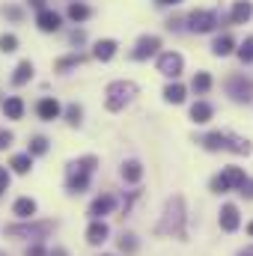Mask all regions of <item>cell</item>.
Masks as SVG:
<instances>
[{
	"instance_id": "cell-1",
	"label": "cell",
	"mask_w": 253,
	"mask_h": 256,
	"mask_svg": "<svg viewBox=\"0 0 253 256\" xmlns=\"http://www.w3.org/2000/svg\"><path fill=\"white\" fill-rule=\"evenodd\" d=\"M196 143L208 152H232V155H250L253 152L250 140H244L232 131H208V134L196 137Z\"/></svg>"
},
{
	"instance_id": "cell-2",
	"label": "cell",
	"mask_w": 253,
	"mask_h": 256,
	"mask_svg": "<svg viewBox=\"0 0 253 256\" xmlns=\"http://www.w3.org/2000/svg\"><path fill=\"white\" fill-rule=\"evenodd\" d=\"M98 167V158L96 155H84L78 161H68L66 164V191L68 194H84L90 188V176L92 170Z\"/></svg>"
},
{
	"instance_id": "cell-3",
	"label": "cell",
	"mask_w": 253,
	"mask_h": 256,
	"mask_svg": "<svg viewBox=\"0 0 253 256\" xmlns=\"http://www.w3.org/2000/svg\"><path fill=\"white\" fill-rule=\"evenodd\" d=\"M158 236H176V238H185V200L176 194L167 200L164 206V214L158 220Z\"/></svg>"
},
{
	"instance_id": "cell-4",
	"label": "cell",
	"mask_w": 253,
	"mask_h": 256,
	"mask_svg": "<svg viewBox=\"0 0 253 256\" xmlns=\"http://www.w3.org/2000/svg\"><path fill=\"white\" fill-rule=\"evenodd\" d=\"M54 220H24V224H12V226H6L3 232L9 236V238H33V242H42V238H48L51 232H54Z\"/></svg>"
},
{
	"instance_id": "cell-5",
	"label": "cell",
	"mask_w": 253,
	"mask_h": 256,
	"mask_svg": "<svg viewBox=\"0 0 253 256\" xmlns=\"http://www.w3.org/2000/svg\"><path fill=\"white\" fill-rule=\"evenodd\" d=\"M104 104H108V110H122L128 102L137 96V84L134 80H114V84H108V90H104Z\"/></svg>"
},
{
	"instance_id": "cell-6",
	"label": "cell",
	"mask_w": 253,
	"mask_h": 256,
	"mask_svg": "<svg viewBox=\"0 0 253 256\" xmlns=\"http://www.w3.org/2000/svg\"><path fill=\"white\" fill-rule=\"evenodd\" d=\"M218 24H220V18H218V12H212V9H194L188 15V30L190 33H212Z\"/></svg>"
},
{
	"instance_id": "cell-7",
	"label": "cell",
	"mask_w": 253,
	"mask_h": 256,
	"mask_svg": "<svg viewBox=\"0 0 253 256\" xmlns=\"http://www.w3.org/2000/svg\"><path fill=\"white\" fill-rule=\"evenodd\" d=\"M226 92H230L232 102L248 104V102H253V80L244 78V74H232V78L226 80Z\"/></svg>"
},
{
	"instance_id": "cell-8",
	"label": "cell",
	"mask_w": 253,
	"mask_h": 256,
	"mask_svg": "<svg viewBox=\"0 0 253 256\" xmlns=\"http://www.w3.org/2000/svg\"><path fill=\"white\" fill-rule=\"evenodd\" d=\"M182 68H185V60H182V54H176V51H167V54H161L158 57V72L164 74V78H179L182 74Z\"/></svg>"
},
{
	"instance_id": "cell-9",
	"label": "cell",
	"mask_w": 253,
	"mask_h": 256,
	"mask_svg": "<svg viewBox=\"0 0 253 256\" xmlns=\"http://www.w3.org/2000/svg\"><path fill=\"white\" fill-rule=\"evenodd\" d=\"M36 27L42 30V33H57L60 27H63V18H60V12H54V9H39L36 12Z\"/></svg>"
},
{
	"instance_id": "cell-10",
	"label": "cell",
	"mask_w": 253,
	"mask_h": 256,
	"mask_svg": "<svg viewBox=\"0 0 253 256\" xmlns=\"http://www.w3.org/2000/svg\"><path fill=\"white\" fill-rule=\"evenodd\" d=\"M36 116L42 120V122H54V120H60L63 116V104L57 102V98H39V104H36Z\"/></svg>"
},
{
	"instance_id": "cell-11",
	"label": "cell",
	"mask_w": 253,
	"mask_h": 256,
	"mask_svg": "<svg viewBox=\"0 0 253 256\" xmlns=\"http://www.w3.org/2000/svg\"><path fill=\"white\" fill-rule=\"evenodd\" d=\"M158 48H161V39H158V36H143V39H137L131 57H134V60H149L152 54H158Z\"/></svg>"
},
{
	"instance_id": "cell-12",
	"label": "cell",
	"mask_w": 253,
	"mask_h": 256,
	"mask_svg": "<svg viewBox=\"0 0 253 256\" xmlns=\"http://www.w3.org/2000/svg\"><path fill=\"white\" fill-rule=\"evenodd\" d=\"M114 208H116V200H114L110 194H102V196L92 200V206H90V218H92V220H104V214H110Z\"/></svg>"
},
{
	"instance_id": "cell-13",
	"label": "cell",
	"mask_w": 253,
	"mask_h": 256,
	"mask_svg": "<svg viewBox=\"0 0 253 256\" xmlns=\"http://www.w3.org/2000/svg\"><path fill=\"white\" fill-rule=\"evenodd\" d=\"M242 226V218H238V208L232 206V202H226L224 208H220V230L224 232H236Z\"/></svg>"
},
{
	"instance_id": "cell-14",
	"label": "cell",
	"mask_w": 253,
	"mask_h": 256,
	"mask_svg": "<svg viewBox=\"0 0 253 256\" xmlns=\"http://www.w3.org/2000/svg\"><path fill=\"white\" fill-rule=\"evenodd\" d=\"M36 208H39V206H36L33 196H18V200L12 202V214L21 218V220H30V218L36 214Z\"/></svg>"
},
{
	"instance_id": "cell-15",
	"label": "cell",
	"mask_w": 253,
	"mask_h": 256,
	"mask_svg": "<svg viewBox=\"0 0 253 256\" xmlns=\"http://www.w3.org/2000/svg\"><path fill=\"white\" fill-rule=\"evenodd\" d=\"M108 236H110V230H108V224H104V220H92V224L86 226V242H90V244H96V248H98V244H104V242H108Z\"/></svg>"
},
{
	"instance_id": "cell-16",
	"label": "cell",
	"mask_w": 253,
	"mask_h": 256,
	"mask_svg": "<svg viewBox=\"0 0 253 256\" xmlns=\"http://www.w3.org/2000/svg\"><path fill=\"white\" fill-rule=\"evenodd\" d=\"M212 116H214V108H212L208 102H194V104H190V120H194L196 126H206Z\"/></svg>"
},
{
	"instance_id": "cell-17",
	"label": "cell",
	"mask_w": 253,
	"mask_h": 256,
	"mask_svg": "<svg viewBox=\"0 0 253 256\" xmlns=\"http://www.w3.org/2000/svg\"><path fill=\"white\" fill-rule=\"evenodd\" d=\"M250 15H253L250 0H236V6H232V12H230V21H232V24H244V21H250Z\"/></svg>"
},
{
	"instance_id": "cell-18",
	"label": "cell",
	"mask_w": 253,
	"mask_h": 256,
	"mask_svg": "<svg viewBox=\"0 0 253 256\" xmlns=\"http://www.w3.org/2000/svg\"><path fill=\"white\" fill-rule=\"evenodd\" d=\"M33 72H36V68H33L30 60H21V63L15 66V72H12V84H15V86L30 84V80H33Z\"/></svg>"
},
{
	"instance_id": "cell-19",
	"label": "cell",
	"mask_w": 253,
	"mask_h": 256,
	"mask_svg": "<svg viewBox=\"0 0 253 256\" xmlns=\"http://www.w3.org/2000/svg\"><path fill=\"white\" fill-rule=\"evenodd\" d=\"M114 54H116V42H114V39H98V42H96V48H92V57H96V60H102V63L114 60Z\"/></svg>"
},
{
	"instance_id": "cell-20",
	"label": "cell",
	"mask_w": 253,
	"mask_h": 256,
	"mask_svg": "<svg viewBox=\"0 0 253 256\" xmlns=\"http://www.w3.org/2000/svg\"><path fill=\"white\" fill-rule=\"evenodd\" d=\"M3 114H6V120H21L24 116V98L21 96H9L3 102Z\"/></svg>"
},
{
	"instance_id": "cell-21",
	"label": "cell",
	"mask_w": 253,
	"mask_h": 256,
	"mask_svg": "<svg viewBox=\"0 0 253 256\" xmlns=\"http://www.w3.org/2000/svg\"><path fill=\"white\" fill-rule=\"evenodd\" d=\"M9 167H12V173H18V176H27V173L33 170V155H30V152H21V155H12V161H9Z\"/></svg>"
},
{
	"instance_id": "cell-22",
	"label": "cell",
	"mask_w": 253,
	"mask_h": 256,
	"mask_svg": "<svg viewBox=\"0 0 253 256\" xmlns=\"http://www.w3.org/2000/svg\"><path fill=\"white\" fill-rule=\"evenodd\" d=\"M120 176H122L126 182H131V185H137V182L143 179V164H140V161H126V164L120 167Z\"/></svg>"
},
{
	"instance_id": "cell-23",
	"label": "cell",
	"mask_w": 253,
	"mask_h": 256,
	"mask_svg": "<svg viewBox=\"0 0 253 256\" xmlns=\"http://www.w3.org/2000/svg\"><path fill=\"white\" fill-rule=\"evenodd\" d=\"M232 51H236V39H232L230 33L218 36L214 45H212V54H214V57H226V54H232Z\"/></svg>"
},
{
	"instance_id": "cell-24",
	"label": "cell",
	"mask_w": 253,
	"mask_h": 256,
	"mask_svg": "<svg viewBox=\"0 0 253 256\" xmlns=\"http://www.w3.org/2000/svg\"><path fill=\"white\" fill-rule=\"evenodd\" d=\"M185 96H188V90H185L179 80H173V84H167V86H164V102H170V104H182V102H185Z\"/></svg>"
},
{
	"instance_id": "cell-25",
	"label": "cell",
	"mask_w": 253,
	"mask_h": 256,
	"mask_svg": "<svg viewBox=\"0 0 253 256\" xmlns=\"http://www.w3.org/2000/svg\"><path fill=\"white\" fill-rule=\"evenodd\" d=\"M190 90H194L196 96H206V92L212 90V74H208V72H196L194 80H190Z\"/></svg>"
},
{
	"instance_id": "cell-26",
	"label": "cell",
	"mask_w": 253,
	"mask_h": 256,
	"mask_svg": "<svg viewBox=\"0 0 253 256\" xmlns=\"http://www.w3.org/2000/svg\"><path fill=\"white\" fill-rule=\"evenodd\" d=\"M90 15H92V12H90V6H86V3H78V0H72V3H68V18H72L74 24L86 21Z\"/></svg>"
},
{
	"instance_id": "cell-27",
	"label": "cell",
	"mask_w": 253,
	"mask_h": 256,
	"mask_svg": "<svg viewBox=\"0 0 253 256\" xmlns=\"http://www.w3.org/2000/svg\"><path fill=\"white\" fill-rule=\"evenodd\" d=\"M48 149H51V140L48 137H42V134H36V137H30V146H27V152L36 158V155H48Z\"/></svg>"
},
{
	"instance_id": "cell-28",
	"label": "cell",
	"mask_w": 253,
	"mask_h": 256,
	"mask_svg": "<svg viewBox=\"0 0 253 256\" xmlns=\"http://www.w3.org/2000/svg\"><path fill=\"white\" fill-rule=\"evenodd\" d=\"M224 179H226L230 191H232V188L238 191V188H242V182H244L248 176H244V170H242V167H226V170H224Z\"/></svg>"
},
{
	"instance_id": "cell-29",
	"label": "cell",
	"mask_w": 253,
	"mask_h": 256,
	"mask_svg": "<svg viewBox=\"0 0 253 256\" xmlns=\"http://www.w3.org/2000/svg\"><path fill=\"white\" fill-rule=\"evenodd\" d=\"M63 116H66V122H68L72 128H78L80 122H84V108H80V104H68V108L63 110Z\"/></svg>"
},
{
	"instance_id": "cell-30",
	"label": "cell",
	"mask_w": 253,
	"mask_h": 256,
	"mask_svg": "<svg viewBox=\"0 0 253 256\" xmlns=\"http://www.w3.org/2000/svg\"><path fill=\"white\" fill-rule=\"evenodd\" d=\"M80 63H84V54H68V57H60V60L54 63V68H57V72H68V68H78Z\"/></svg>"
},
{
	"instance_id": "cell-31",
	"label": "cell",
	"mask_w": 253,
	"mask_h": 256,
	"mask_svg": "<svg viewBox=\"0 0 253 256\" xmlns=\"http://www.w3.org/2000/svg\"><path fill=\"white\" fill-rule=\"evenodd\" d=\"M120 250L126 256L137 254V236H134V232H122V236H120Z\"/></svg>"
},
{
	"instance_id": "cell-32",
	"label": "cell",
	"mask_w": 253,
	"mask_h": 256,
	"mask_svg": "<svg viewBox=\"0 0 253 256\" xmlns=\"http://www.w3.org/2000/svg\"><path fill=\"white\" fill-rule=\"evenodd\" d=\"M0 51H3V54H15V51H18V36L3 33V36H0Z\"/></svg>"
},
{
	"instance_id": "cell-33",
	"label": "cell",
	"mask_w": 253,
	"mask_h": 256,
	"mask_svg": "<svg viewBox=\"0 0 253 256\" xmlns=\"http://www.w3.org/2000/svg\"><path fill=\"white\" fill-rule=\"evenodd\" d=\"M238 60H242V63H253V36H248V39L238 45Z\"/></svg>"
},
{
	"instance_id": "cell-34",
	"label": "cell",
	"mask_w": 253,
	"mask_h": 256,
	"mask_svg": "<svg viewBox=\"0 0 253 256\" xmlns=\"http://www.w3.org/2000/svg\"><path fill=\"white\" fill-rule=\"evenodd\" d=\"M3 18H9V21H15V24H18V21H24V9H21V6H12V3H6V6H3Z\"/></svg>"
},
{
	"instance_id": "cell-35",
	"label": "cell",
	"mask_w": 253,
	"mask_h": 256,
	"mask_svg": "<svg viewBox=\"0 0 253 256\" xmlns=\"http://www.w3.org/2000/svg\"><path fill=\"white\" fill-rule=\"evenodd\" d=\"M208 188L214 194H226L230 191V185H226V179H224V173H218V176H212V182H208Z\"/></svg>"
},
{
	"instance_id": "cell-36",
	"label": "cell",
	"mask_w": 253,
	"mask_h": 256,
	"mask_svg": "<svg viewBox=\"0 0 253 256\" xmlns=\"http://www.w3.org/2000/svg\"><path fill=\"white\" fill-rule=\"evenodd\" d=\"M24 256H48V248H45L42 242H33V244L24 250Z\"/></svg>"
},
{
	"instance_id": "cell-37",
	"label": "cell",
	"mask_w": 253,
	"mask_h": 256,
	"mask_svg": "<svg viewBox=\"0 0 253 256\" xmlns=\"http://www.w3.org/2000/svg\"><path fill=\"white\" fill-rule=\"evenodd\" d=\"M12 143H15V134L9 128H0V149H9Z\"/></svg>"
},
{
	"instance_id": "cell-38",
	"label": "cell",
	"mask_w": 253,
	"mask_h": 256,
	"mask_svg": "<svg viewBox=\"0 0 253 256\" xmlns=\"http://www.w3.org/2000/svg\"><path fill=\"white\" fill-rule=\"evenodd\" d=\"M9 182H12L9 170H6V167H0V194H3V191H9Z\"/></svg>"
},
{
	"instance_id": "cell-39",
	"label": "cell",
	"mask_w": 253,
	"mask_h": 256,
	"mask_svg": "<svg viewBox=\"0 0 253 256\" xmlns=\"http://www.w3.org/2000/svg\"><path fill=\"white\" fill-rule=\"evenodd\" d=\"M238 194H242V196H248V200H253V179H244V182H242V188H238Z\"/></svg>"
},
{
	"instance_id": "cell-40",
	"label": "cell",
	"mask_w": 253,
	"mask_h": 256,
	"mask_svg": "<svg viewBox=\"0 0 253 256\" xmlns=\"http://www.w3.org/2000/svg\"><path fill=\"white\" fill-rule=\"evenodd\" d=\"M84 42H86L84 30H74V33H72V45H84Z\"/></svg>"
},
{
	"instance_id": "cell-41",
	"label": "cell",
	"mask_w": 253,
	"mask_h": 256,
	"mask_svg": "<svg viewBox=\"0 0 253 256\" xmlns=\"http://www.w3.org/2000/svg\"><path fill=\"white\" fill-rule=\"evenodd\" d=\"M167 30H182V18H170L167 21Z\"/></svg>"
},
{
	"instance_id": "cell-42",
	"label": "cell",
	"mask_w": 253,
	"mask_h": 256,
	"mask_svg": "<svg viewBox=\"0 0 253 256\" xmlns=\"http://www.w3.org/2000/svg\"><path fill=\"white\" fill-rule=\"evenodd\" d=\"M27 3H30V6H33V9H36V12H39V9H45V6H48V3H45V0H27Z\"/></svg>"
},
{
	"instance_id": "cell-43",
	"label": "cell",
	"mask_w": 253,
	"mask_h": 256,
	"mask_svg": "<svg viewBox=\"0 0 253 256\" xmlns=\"http://www.w3.org/2000/svg\"><path fill=\"white\" fill-rule=\"evenodd\" d=\"M48 256H68L66 248H54V250H48Z\"/></svg>"
},
{
	"instance_id": "cell-44",
	"label": "cell",
	"mask_w": 253,
	"mask_h": 256,
	"mask_svg": "<svg viewBox=\"0 0 253 256\" xmlns=\"http://www.w3.org/2000/svg\"><path fill=\"white\" fill-rule=\"evenodd\" d=\"M155 3H158V6H179L182 0H155Z\"/></svg>"
},
{
	"instance_id": "cell-45",
	"label": "cell",
	"mask_w": 253,
	"mask_h": 256,
	"mask_svg": "<svg viewBox=\"0 0 253 256\" xmlns=\"http://www.w3.org/2000/svg\"><path fill=\"white\" fill-rule=\"evenodd\" d=\"M238 256H253V244L250 248H244V250H238Z\"/></svg>"
},
{
	"instance_id": "cell-46",
	"label": "cell",
	"mask_w": 253,
	"mask_h": 256,
	"mask_svg": "<svg viewBox=\"0 0 253 256\" xmlns=\"http://www.w3.org/2000/svg\"><path fill=\"white\" fill-rule=\"evenodd\" d=\"M248 232H250V236H253V220H250V224H248Z\"/></svg>"
},
{
	"instance_id": "cell-47",
	"label": "cell",
	"mask_w": 253,
	"mask_h": 256,
	"mask_svg": "<svg viewBox=\"0 0 253 256\" xmlns=\"http://www.w3.org/2000/svg\"><path fill=\"white\" fill-rule=\"evenodd\" d=\"M0 256H9V254H0Z\"/></svg>"
}]
</instances>
